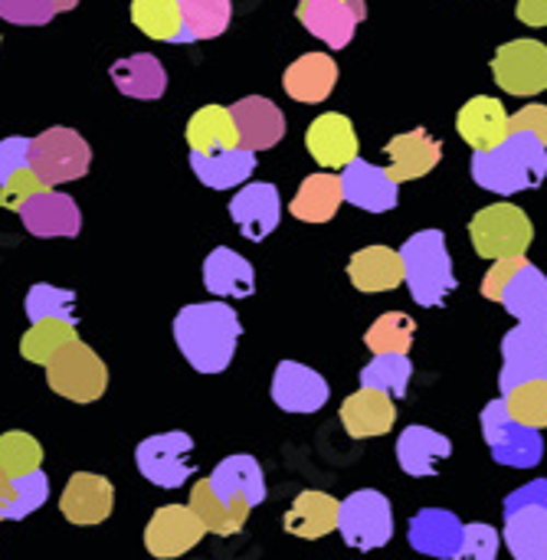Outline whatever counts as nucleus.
<instances>
[{"label":"nucleus","instance_id":"f3484780","mask_svg":"<svg viewBox=\"0 0 547 560\" xmlns=\"http://www.w3.org/2000/svg\"><path fill=\"white\" fill-rule=\"evenodd\" d=\"M230 217L246 240L263 243L282 220V200H279L276 184H266V180L243 184L230 200Z\"/></svg>","mask_w":547,"mask_h":560},{"label":"nucleus","instance_id":"0eeeda50","mask_svg":"<svg viewBox=\"0 0 547 560\" xmlns=\"http://www.w3.org/2000/svg\"><path fill=\"white\" fill-rule=\"evenodd\" d=\"M482 436L486 446L492 453V459L499 466L509 469H535L545 456V440L542 430L522 427L519 420H512L505 400H489L482 410Z\"/></svg>","mask_w":547,"mask_h":560},{"label":"nucleus","instance_id":"20e7f679","mask_svg":"<svg viewBox=\"0 0 547 560\" xmlns=\"http://www.w3.org/2000/svg\"><path fill=\"white\" fill-rule=\"evenodd\" d=\"M469 240L476 246V253L482 259H515L525 256L532 240H535V226L528 220V213L515 203H492L482 207L473 220H469Z\"/></svg>","mask_w":547,"mask_h":560},{"label":"nucleus","instance_id":"58836bf2","mask_svg":"<svg viewBox=\"0 0 547 560\" xmlns=\"http://www.w3.org/2000/svg\"><path fill=\"white\" fill-rule=\"evenodd\" d=\"M184 16V43L217 39L233 16V0H177Z\"/></svg>","mask_w":547,"mask_h":560},{"label":"nucleus","instance_id":"393cba45","mask_svg":"<svg viewBox=\"0 0 547 560\" xmlns=\"http://www.w3.org/2000/svg\"><path fill=\"white\" fill-rule=\"evenodd\" d=\"M397 423V407L394 397L381 394V390H368L361 387L358 394H351L341 404V427L351 440H374L391 433Z\"/></svg>","mask_w":547,"mask_h":560},{"label":"nucleus","instance_id":"09e8293b","mask_svg":"<svg viewBox=\"0 0 547 560\" xmlns=\"http://www.w3.org/2000/svg\"><path fill=\"white\" fill-rule=\"evenodd\" d=\"M53 0H0V16L16 26H43L56 16Z\"/></svg>","mask_w":547,"mask_h":560},{"label":"nucleus","instance_id":"49530a36","mask_svg":"<svg viewBox=\"0 0 547 560\" xmlns=\"http://www.w3.org/2000/svg\"><path fill=\"white\" fill-rule=\"evenodd\" d=\"M49 499V479L46 472H30V476H20L13 479V489H10V505L3 512V522H20L26 515H33L36 509H43V502Z\"/></svg>","mask_w":547,"mask_h":560},{"label":"nucleus","instance_id":"c9c22d12","mask_svg":"<svg viewBox=\"0 0 547 560\" xmlns=\"http://www.w3.org/2000/svg\"><path fill=\"white\" fill-rule=\"evenodd\" d=\"M187 144L194 154H217V151L240 148V135H236L230 108L223 105L197 108L187 121Z\"/></svg>","mask_w":547,"mask_h":560},{"label":"nucleus","instance_id":"473e14b6","mask_svg":"<svg viewBox=\"0 0 547 560\" xmlns=\"http://www.w3.org/2000/svg\"><path fill=\"white\" fill-rule=\"evenodd\" d=\"M345 203L341 174H312L299 184V194L289 203V213L302 223H328Z\"/></svg>","mask_w":547,"mask_h":560},{"label":"nucleus","instance_id":"4be33fe9","mask_svg":"<svg viewBox=\"0 0 547 560\" xmlns=\"http://www.w3.org/2000/svg\"><path fill=\"white\" fill-rule=\"evenodd\" d=\"M207 482L223 502H230L236 509L253 512L256 505L266 502V476H263L259 459H253V456H226L223 463H217V469L207 476Z\"/></svg>","mask_w":547,"mask_h":560},{"label":"nucleus","instance_id":"e433bc0d","mask_svg":"<svg viewBox=\"0 0 547 560\" xmlns=\"http://www.w3.org/2000/svg\"><path fill=\"white\" fill-rule=\"evenodd\" d=\"M187 505H190V512L200 518V525H203L210 535H220V538L240 535V532L246 528V518H249L246 509H236V505L223 502V499L210 489L207 479H200V482L190 489V502H187Z\"/></svg>","mask_w":547,"mask_h":560},{"label":"nucleus","instance_id":"603ef678","mask_svg":"<svg viewBox=\"0 0 547 560\" xmlns=\"http://www.w3.org/2000/svg\"><path fill=\"white\" fill-rule=\"evenodd\" d=\"M39 190H46L43 184H39V177L33 174V171H23V174H16L13 180H7L3 187H0V207H7V210H20L33 194H39Z\"/></svg>","mask_w":547,"mask_h":560},{"label":"nucleus","instance_id":"4c0bfd02","mask_svg":"<svg viewBox=\"0 0 547 560\" xmlns=\"http://www.w3.org/2000/svg\"><path fill=\"white\" fill-rule=\"evenodd\" d=\"M131 23L151 39L184 43V16L177 0H135Z\"/></svg>","mask_w":547,"mask_h":560},{"label":"nucleus","instance_id":"f8f14e48","mask_svg":"<svg viewBox=\"0 0 547 560\" xmlns=\"http://www.w3.org/2000/svg\"><path fill=\"white\" fill-rule=\"evenodd\" d=\"M203 535L207 528L190 512V505H164L151 515L144 528V548L151 558L174 560L194 551L203 541Z\"/></svg>","mask_w":547,"mask_h":560},{"label":"nucleus","instance_id":"4d7b16f0","mask_svg":"<svg viewBox=\"0 0 547 560\" xmlns=\"http://www.w3.org/2000/svg\"><path fill=\"white\" fill-rule=\"evenodd\" d=\"M10 489H13V479L0 476V522H3V512H7V505H10Z\"/></svg>","mask_w":547,"mask_h":560},{"label":"nucleus","instance_id":"ea45409f","mask_svg":"<svg viewBox=\"0 0 547 560\" xmlns=\"http://www.w3.org/2000/svg\"><path fill=\"white\" fill-rule=\"evenodd\" d=\"M79 341L75 335V325L72 322H59V318H49V322H36L30 325V331L20 338V354L33 364H49L66 345Z\"/></svg>","mask_w":547,"mask_h":560},{"label":"nucleus","instance_id":"79ce46f5","mask_svg":"<svg viewBox=\"0 0 547 560\" xmlns=\"http://www.w3.org/2000/svg\"><path fill=\"white\" fill-rule=\"evenodd\" d=\"M417 338V322L407 312H384L364 335L371 354H407Z\"/></svg>","mask_w":547,"mask_h":560},{"label":"nucleus","instance_id":"de8ad7c7","mask_svg":"<svg viewBox=\"0 0 547 560\" xmlns=\"http://www.w3.org/2000/svg\"><path fill=\"white\" fill-rule=\"evenodd\" d=\"M502 532H496L486 522H473L466 525V538H463V558L459 560H499L502 551Z\"/></svg>","mask_w":547,"mask_h":560},{"label":"nucleus","instance_id":"7c9ffc66","mask_svg":"<svg viewBox=\"0 0 547 560\" xmlns=\"http://www.w3.org/2000/svg\"><path fill=\"white\" fill-rule=\"evenodd\" d=\"M502 541L515 560H547V509L515 505L505 509Z\"/></svg>","mask_w":547,"mask_h":560},{"label":"nucleus","instance_id":"412c9836","mask_svg":"<svg viewBox=\"0 0 547 560\" xmlns=\"http://www.w3.org/2000/svg\"><path fill=\"white\" fill-rule=\"evenodd\" d=\"M341 194L358 210L387 213L400 200V184L387 174V167H377V164H368L358 158L341 171Z\"/></svg>","mask_w":547,"mask_h":560},{"label":"nucleus","instance_id":"37998d69","mask_svg":"<svg viewBox=\"0 0 547 560\" xmlns=\"http://www.w3.org/2000/svg\"><path fill=\"white\" fill-rule=\"evenodd\" d=\"M43 466V446L20 430H10L0 436V476L7 479H20L30 476Z\"/></svg>","mask_w":547,"mask_h":560},{"label":"nucleus","instance_id":"ddd939ff","mask_svg":"<svg viewBox=\"0 0 547 560\" xmlns=\"http://www.w3.org/2000/svg\"><path fill=\"white\" fill-rule=\"evenodd\" d=\"M299 23L331 49H345L354 39L358 23L368 16L364 0H299Z\"/></svg>","mask_w":547,"mask_h":560},{"label":"nucleus","instance_id":"4468645a","mask_svg":"<svg viewBox=\"0 0 547 560\" xmlns=\"http://www.w3.org/2000/svg\"><path fill=\"white\" fill-rule=\"evenodd\" d=\"M16 213H20L23 226L39 240H72L82 230V213H79L75 200L69 194L49 190V187L33 194Z\"/></svg>","mask_w":547,"mask_h":560},{"label":"nucleus","instance_id":"72a5a7b5","mask_svg":"<svg viewBox=\"0 0 547 560\" xmlns=\"http://www.w3.org/2000/svg\"><path fill=\"white\" fill-rule=\"evenodd\" d=\"M112 82L121 95L128 98H161L164 89H167V72L161 66L158 56L151 52H135L128 59H118L112 62Z\"/></svg>","mask_w":547,"mask_h":560},{"label":"nucleus","instance_id":"2f4dec72","mask_svg":"<svg viewBox=\"0 0 547 560\" xmlns=\"http://www.w3.org/2000/svg\"><path fill=\"white\" fill-rule=\"evenodd\" d=\"M499 305L519 325H547V276L538 266L525 262L509 282V289L502 292Z\"/></svg>","mask_w":547,"mask_h":560},{"label":"nucleus","instance_id":"864d4df0","mask_svg":"<svg viewBox=\"0 0 547 560\" xmlns=\"http://www.w3.org/2000/svg\"><path fill=\"white\" fill-rule=\"evenodd\" d=\"M509 128H512V131H525V135L538 138V141L547 148V105L532 102V105L519 108V112L509 118Z\"/></svg>","mask_w":547,"mask_h":560},{"label":"nucleus","instance_id":"3c124183","mask_svg":"<svg viewBox=\"0 0 547 560\" xmlns=\"http://www.w3.org/2000/svg\"><path fill=\"white\" fill-rule=\"evenodd\" d=\"M525 262H528L525 256L492 262V269H489V272H486V279H482V299H489V302H502V292L509 289V282L515 279V272H519Z\"/></svg>","mask_w":547,"mask_h":560},{"label":"nucleus","instance_id":"5fc2aeb1","mask_svg":"<svg viewBox=\"0 0 547 560\" xmlns=\"http://www.w3.org/2000/svg\"><path fill=\"white\" fill-rule=\"evenodd\" d=\"M515 505H545L547 509V479H535V482L515 489L505 499V509H515Z\"/></svg>","mask_w":547,"mask_h":560},{"label":"nucleus","instance_id":"a878e982","mask_svg":"<svg viewBox=\"0 0 547 560\" xmlns=\"http://www.w3.org/2000/svg\"><path fill=\"white\" fill-rule=\"evenodd\" d=\"M348 279L358 292H394L404 285V259L400 249L391 246H364L348 259Z\"/></svg>","mask_w":547,"mask_h":560},{"label":"nucleus","instance_id":"f03ea898","mask_svg":"<svg viewBox=\"0 0 547 560\" xmlns=\"http://www.w3.org/2000/svg\"><path fill=\"white\" fill-rule=\"evenodd\" d=\"M545 177L547 148L525 131H512L499 148L473 154V180L502 197L535 190Z\"/></svg>","mask_w":547,"mask_h":560},{"label":"nucleus","instance_id":"13d9d810","mask_svg":"<svg viewBox=\"0 0 547 560\" xmlns=\"http://www.w3.org/2000/svg\"><path fill=\"white\" fill-rule=\"evenodd\" d=\"M53 3H56V10L62 13V10H72V7H75L79 0H53Z\"/></svg>","mask_w":547,"mask_h":560},{"label":"nucleus","instance_id":"9b49d317","mask_svg":"<svg viewBox=\"0 0 547 560\" xmlns=\"http://www.w3.org/2000/svg\"><path fill=\"white\" fill-rule=\"evenodd\" d=\"M492 75L509 95H538L547 89V46L538 39H512L496 49Z\"/></svg>","mask_w":547,"mask_h":560},{"label":"nucleus","instance_id":"9d476101","mask_svg":"<svg viewBox=\"0 0 547 560\" xmlns=\"http://www.w3.org/2000/svg\"><path fill=\"white\" fill-rule=\"evenodd\" d=\"M532 381H547V325H515L502 338L499 394L505 397Z\"/></svg>","mask_w":547,"mask_h":560},{"label":"nucleus","instance_id":"6ab92c4d","mask_svg":"<svg viewBox=\"0 0 547 560\" xmlns=\"http://www.w3.org/2000/svg\"><path fill=\"white\" fill-rule=\"evenodd\" d=\"M230 115H233V125L240 135V148H246L253 154L269 151L286 138V115L272 98L246 95L230 108Z\"/></svg>","mask_w":547,"mask_h":560},{"label":"nucleus","instance_id":"5701e85b","mask_svg":"<svg viewBox=\"0 0 547 560\" xmlns=\"http://www.w3.org/2000/svg\"><path fill=\"white\" fill-rule=\"evenodd\" d=\"M509 112H505V105L499 102V98H492V95H476V98H469L463 108H459V115H456V131H459V138L473 148V151H492V148H499L509 135H512V128H509Z\"/></svg>","mask_w":547,"mask_h":560},{"label":"nucleus","instance_id":"b1692460","mask_svg":"<svg viewBox=\"0 0 547 560\" xmlns=\"http://www.w3.org/2000/svg\"><path fill=\"white\" fill-rule=\"evenodd\" d=\"M384 151H387V158H391L387 174H391L397 184L427 177V174L440 164V158H443V144H440L427 128H414V131H404V135L391 138Z\"/></svg>","mask_w":547,"mask_h":560},{"label":"nucleus","instance_id":"6e6552de","mask_svg":"<svg viewBox=\"0 0 547 560\" xmlns=\"http://www.w3.org/2000/svg\"><path fill=\"white\" fill-rule=\"evenodd\" d=\"M46 384L72 404H92L108 387V368L85 341H72L46 364Z\"/></svg>","mask_w":547,"mask_h":560},{"label":"nucleus","instance_id":"a18cd8bd","mask_svg":"<svg viewBox=\"0 0 547 560\" xmlns=\"http://www.w3.org/2000/svg\"><path fill=\"white\" fill-rule=\"evenodd\" d=\"M512 420L532 430H547V381H532L502 397Z\"/></svg>","mask_w":547,"mask_h":560},{"label":"nucleus","instance_id":"cd10ccee","mask_svg":"<svg viewBox=\"0 0 547 560\" xmlns=\"http://www.w3.org/2000/svg\"><path fill=\"white\" fill-rule=\"evenodd\" d=\"M450 456H453L450 436H443L430 427H407L397 436V463L414 479L437 476L440 463H446Z\"/></svg>","mask_w":547,"mask_h":560},{"label":"nucleus","instance_id":"aec40b11","mask_svg":"<svg viewBox=\"0 0 547 560\" xmlns=\"http://www.w3.org/2000/svg\"><path fill=\"white\" fill-rule=\"evenodd\" d=\"M305 148L322 167L345 171L351 161H358V135H354L351 118L341 112L318 115L305 131Z\"/></svg>","mask_w":547,"mask_h":560},{"label":"nucleus","instance_id":"c85d7f7f","mask_svg":"<svg viewBox=\"0 0 547 560\" xmlns=\"http://www.w3.org/2000/svg\"><path fill=\"white\" fill-rule=\"evenodd\" d=\"M335 85H338V62L328 52H305L282 75V89L295 102H309V105L325 102Z\"/></svg>","mask_w":547,"mask_h":560},{"label":"nucleus","instance_id":"c03bdc74","mask_svg":"<svg viewBox=\"0 0 547 560\" xmlns=\"http://www.w3.org/2000/svg\"><path fill=\"white\" fill-rule=\"evenodd\" d=\"M26 318H30V325L49 322V318L75 325V295L69 289H56V285L36 282L30 289V295H26Z\"/></svg>","mask_w":547,"mask_h":560},{"label":"nucleus","instance_id":"2eb2a0df","mask_svg":"<svg viewBox=\"0 0 547 560\" xmlns=\"http://www.w3.org/2000/svg\"><path fill=\"white\" fill-rule=\"evenodd\" d=\"M331 397L328 381L299 361H282L272 374V404L286 413H318Z\"/></svg>","mask_w":547,"mask_h":560},{"label":"nucleus","instance_id":"bb28decb","mask_svg":"<svg viewBox=\"0 0 547 560\" xmlns=\"http://www.w3.org/2000/svg\"><path fill=\"white\" fill-rule=\"evenodd\" d=\"M338 512H341V502L338 499H331L328 492L309 489V492H299L295 495V502L282 515V528L292 538L318 541V538L338 532Z\"/></svg>","mask_w":547,"mask_h":560},{"label":"nucleus","instance_id":"a211bd4d","mask_svg":"<svg viewBox=\"0 0 547 560\" xmlns=\"http://www.w3.org/2000/svg\"><path fill=\"white\" fill-rule=\"evenodd\" d=\"M112 505H115V489L105 476L95 472H75L59 495L62 518L79 528L102 525L112 515Z\"/></svg>","mask_w":547,"mask_h":560},{"label":"nucleus","instance_id":"6e6d98bb","mask_svg":"<svg viewBox=\"0 0 547 560\" xmlns=\"http://www.w3.org/2000/svg\"><path fill=\"white\" fill-rule=\"evenodd\" d=\"M515 16H519L525 26L542 30V26H547V0H519V3H515Z\"/></svg>","mask_w":547,"mask_h":560},{"label":"nucleus","instance_id":"c756f323","mask_svg":"<svg viewBox=\"0 0 547 560\" xmlns=\"http://www.w3.org/2000/svg\"><path fill=\"white\" fill-rule=\"evenodd\" d=\"M203 285L220 299H249L256 292L253 262L230 246H217L203 259Z\"/></svg>","mask_w":547,"mask_h":560},{"label":"nucleus","instance_id":"f704fd0d","mask_svg":"<svg viewBox=\"0 0 547 560\" xmlns=\"http://www.w3.org/2000/svg\"><path fill=\"white\" fill-rule=\"evenodd\" d=\"M190 167L200 184H207L213 190H230V187H243L249 180V174L256 171V154L246 148H230V151H217V154L190 151Z\"/></svg>","mask_w":547,"mask_h":560},{"label":"nucleus","instance_id":"1a4fd4ad","mask_svg":"<svg viewBox=\"0 0 547 560\" xmlns=\"http://www.w3.org/2000/svg\"><path fill=\"white\" fill-rule=\"evenodd\" d=\"M135 463L138 472L158 489H181L194 472V440L181 430L148 436L138 443Z\"/></svg>","mask_w":547,"mask_h":560},{"label":"nucleus","instance_id":"39448f33","mask_svg":"<svg viewBox=\"0 0 547 560\" xmlns=\"http://www.w3.org/2000/svg\"><path fill=\"white\" fill-rule=\"evenodd\" d=\"M92 164V151L85 144V138L72 128H46L43 135L30 138V171L39 177L43 187H56V184H69L85 177Z\"/></svg>","mask_w":547,"mask_h":560},{"label":"nucleus","instance_id":"8fccbe9b","mask_svg":"<svg viewBox=\"0 0 547 560\" xmlns=\"http://www.w3.org/2000/svg\"><path fill=\"white\" fill-rule=\"evenodd\" d=\"M23 171H30V138H3L0 141V187Z\"/></svg>","mask_w":547,"mask_h":560},{"label":"nucleus","instance_id":"7ed1b4c3","mask_svg":"<svg viewBox=\"0 0 547 560\" xmlns=\"http://www.w3.org/2000/svg\"><path fill=\"white\" fill-rule=\"evenodd\" d=\"M400 259H404V282L420 308H437L456 292L459 282L453 272V256L443 230L414 233L400 246Z\"/></svg>","mask_w":547,"mask_h":560},{"label":"nucleus","instance_id":"f257e3e1","mask_svg":"<svg viewBox=\"0 0 547 560\" xmlns=\"http://www.w3.org/2000/svg\"><path fill=\"white\" fill-rule=\"evenodd\" d=\"M243 325L226 302H197L184 305L174 315V341L184 361L197 374H220L230 368Z\"/></svg>","mask_w":547,"mask_h":560},{"label":"nucleus","instance_id":"dca6fc26","mask_svg":"<svg viewBox=\"0 0 547 560\" xmlns=\"http://www.w3.org/2000/svg\"><path fill=\"white\" fill-rule=\"evenodd\" d=\"M463 538H466V525L446 509H423L410 518V528H407L410 548L417 555L437 560L463 558Z\"/></svg>","mask_w":547,"mask_h":560},{"label":"nucleus","instance_id":"423d86ee","mask_svg":"<svg viewBox=\"0 0 547 560\" xmlns=\"http://www.w3.org/2000/svg\"><path fill=\"white\" fill-rule=\"evenodd\" d=\"M338 535L354 551H381L394 538V505L377 489H358L341 502Z\"/></svg>","mask_w":547,"mask_h":560},{"label":"nucleus","instance_id":"a19ab883","mask_svg":"<svg viewBox=\"0 0 547 560\" xmlns=\"http://www.w3.org/2000/svg\"><path fill=\"white\" fill-rule=\"evenodd\" d=\"M410 377H414V364L407 354H374L361 368V387L381 390L387 397H407Z\"/></svg>","mask_w":547,"mask_h":560}]
</instances>
